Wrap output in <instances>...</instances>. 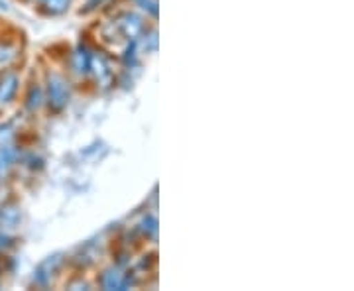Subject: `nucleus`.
Masks as SVG:
<instances>
[{
	"instance_id": "9d476101",
	"label": "nucleus",
	"mask_w": 354,
	"mask_h": 291,
	"mask_svg": "<svg viewBox=\"0 0 354 291\" xmlns=\"http://www.w3.org/2000/svg\"><path fill=\"white\" fill-rule=\"evenodd\" d=\"M69 4H71V0H44L48 14H64L69 8Z\"/></svg>"
},
{
	"instance_id": "7ed1b4c3",
	"label": "nucleus",
	"mask_w": 354,
	"mask_h": 291,
	"mask_svg": "<svg viewBox=\"0 0 354 291\" xmlns=\"http://www.w3.org/2000/svg\"><path fill=\"white\" fill-rule=\"evenodd\" d=\"M62 264H64V258H62V254H55V256L46 258V260H44V262H41V264L38 266V270H36V276H34L36 283H38V285H41V288H46L51 279H53V276L57 274V270L62 267Z\"/></svg>"
},
{
	"instance_id": "f03ea898",
	"label": "nucleus",
	"mask_w": 354,
	"mask_h": 291,
	"mask_svg": "<svg viewBox=\"0 0 354 291\" xmlns=\"http://www.w3.org/2000/svg\"><path fill=\"white\" fill-rule=\"evenodd\" d=\"M116 30L120 32V36L127 39H138V36L144 32V22H142V18L136 16V14H122L116 22Z\"/></svg>"
},
{
	"instance_id": "20e7f679",
	"label": "nucleus",
	"mask_w": 354,
	"mask_h": 291,
	"mask_svg": "<svg viewBox=\"0 0 354 291\" xmlns=\"http://www.w3.org/2000/svg\"><path fill=\"white\" fill-rule=\"evenodd\" d=\"M101 283L104 290H127L132 283V278H130V274H124L118 267H111L102 274Z\"/></svg>"
},
{
	"instance_id": "39448f33",
	"label": "nucleus",
	"mask_w": 354,
	"mask_h": 291,
	"mask_svg": "<svg viewBox=\"0 0 354 291\" xmlns=\"http://www.w3.org/2000/svg\"><path fill=\"white\" fill-rule=\"evenodd\" d=\"M91 59H93V53L88 51V48L79 46L75 53H73V59H71L73 71H75L77 75H87L88 71H91Z\"/></svg>"
},
{
	"instance_id": "1a4fd4ad",
	"label": "nucleus",
	"mask_w": 354,
	"mask_h": 291,
	"mask_svg": "<svg viewBox=\"0 0 354 291\" xmlns=\"http://www.w3.org/2000/svg\"><path fill=\"white\" fill-rule=\"evenodd\" d=\"M14 160H16V152L10 148H0V176L6 173L12 167Z\"/></svg>"
},
{
	"instance_id": "6e6552de",
	"label": "nucleus",
	"mask_w": 354,
	"mask_h": 291,
	"mask_svg": "<svg viewBox=\"0 0 354 291\" xmlns=\"http://www.w3.org/2000/svg\"><path fill=\"white\" fill-rule=\"evenodd\" d=\"M20 223V211L14 205H6L0 209V225L6 228H14Z\"/></svg>"
},
{
	"instance_id": "ddd939ff",
	"label": "nucleus",
	"mask_w": 354,
	"mask_h": 291,
	"mask_svg": "<svg viewBox=\"0 0 354 291\" xmlns=\"http://www.w3.org/2000/svg\"><path fill=\"white\" fill-rule=\"evenodd\" d=\"M142 232L150 238H156L158 236V220L153 216H146L142 223Z\"/></svg>"
},
{
	"instance_id": "4468645a",
	"label": "nucleus",
	"mask_w": 354,
	"mask_h": 291,
	"mask_svg": "<svg viewBox=\"0 0 354 291\" xmlns=\"http://www.w3.org/2000/svg\"><path fill=\"white\" fill-rule=\"evenodd\" d=\"M124 62L128 65L136 64V39H132V44L128 46L127 51H124Z\"/></svg>"
},
{
	"instance_id": "f257e3e1",
	"label": "nucleus",
	"mask_w": 354,
	"mask_h": 291,
	"mask_svg": "<svg viewBox=\"0 0 354 291\" xmlns=\"http://www.w3.org/2000/svg\"><path fill=\"white\" fill-rule=\"evenodd\" d=\"M71 99V91L64 77L50 75L48 77V102L53 111H64L69 104Z\"/></svg>"
},
{
	"instance_id": "423d86ee",
	"label": "nucleus",
	"mask_w": 354,
	"mask_h": 291,
	"mask_svg": "<svg viewBox=\"0 0 354 291\" xmlns=\"http://www.w3.org/2000/svg\"><path fill=\"white\" fill-rule=\"evenodd\" d=\"M91 71L95 73L99 83H109L111 77H113V71H111V65L106 62V57H102L99 53H95L93 59H91Z\"/></svg>"
},
{
	"instance_id": "dca6fc26",
	"label": "nucleus",
	"mask_w": 354,
	"mask_h": 291,
	"mask_svg": "<svg viewBox=\"0 0 354 291\" xmlns=\"http://www.w3.org/2000/svg\"><path fill=\"white\" fill-rule=\"evenodd\" d=\"M10 246H12V238L0 232V252H2V250H6V248H10Z\"/></svg>"
},
{
	"instance_id": "2eb2a0df",
	"label": "nucleus",
	"mask_w": 354,
	"mask_h": 291,
	"mask_svg": "<svg viewBox=\"0 0 354 291\" xmlns=\"http://www.w3.org/2000/svg\"><path fill=\"white\" fill-rule=\"evenodd\" d=\"M142 4H144V10H148L152 16H158V2L156 0H142Z\"/></svg>"
},
{
	"instance_id": "f3484780",
	"label": "nucleus",
	"mask_w": 354,
	"mask_h": 291,
	"mask_svg": "<svg viewBox=\"0 0 354 291\" xmlns=\"http://www.w3.org/2000/svg\"><path fill=\"white\" fill-rule=\"evenodd\" d=\"M102 2H104V0H88L87 8H85V12H91V10H95L97 6H101Z\"/></svg>"
},
{
	"instance_id": "f8f14e48",
	"label": "nucleus",
	"mask_w": 354,
	"mask_h": 291,
	"mask_svg": "<svg viewBox=\"0 0 354 291\" xmlns=\"http://www.w3.org/2000/svg\"><path fill=\"white\" fill-rule=\"evenodd\" d=\"M18 50L8 44H0V65H8L12 59H16Z\"/></svg>"
},
{
	"instance_id": "0eeeda50",
	"label": "nucleus",
	"mask_w": 354,
	"mask_h": 291,
	"mask_svg": "<svg viewBox=\"0 0 354 291\" xmlns=\"http://www.w3.org/2000/svg\"><path fill=\"white\" fill-rule=\"evenodd\" d=\"M16 91H18V77L14 75V73L4 75V79L0 81V102L4 104V102L12 101Z\"/></svg>"
},
{
	"instance_id": "9b49d317",
	"label": "nucleus",
	"mask_w": 354,
	"mask_h": 291,
	"mask_svg": "<svg viewBox=\"0 0 354 291\" xmlns=\"http://www.w3.org/2000/svg\"><path fill=\"white\" fill-rule=\"evenodd\" d=\"M41 102H44V93L36 85V87L30 89V95H28V109L30 111H38L39 106H41Z\"/></svg>"
}]
</instances>
